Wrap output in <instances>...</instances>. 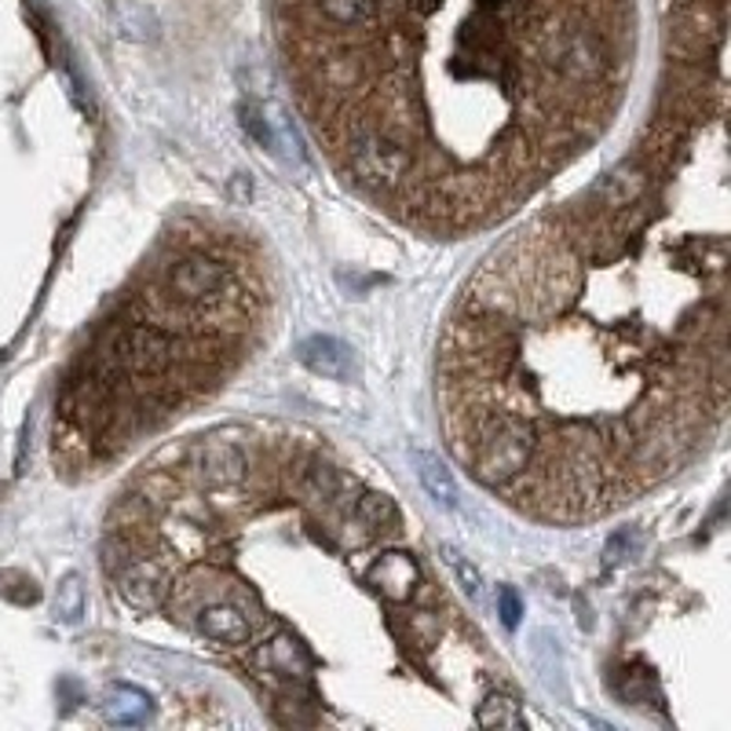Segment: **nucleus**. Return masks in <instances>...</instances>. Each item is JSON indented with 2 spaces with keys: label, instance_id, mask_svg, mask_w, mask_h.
Segmentation results:
<instances>
[{
  "label": "nucleus",
  "instance_id": "39448f33",
  "mask_svg": "<svg viewBox=\"0 0 731 731\" xmlns=\"http://www.w3.org/2000/svg\"><path fill=\"white\" fill-rule=\"evenodd\" d=\"M114 585H117V593H122V599L128 607L150 615V610H158L161 604H165L169 585H172V571L161 560H155V556L136 552L133 560L122 563L114 571Z\"/></svg>",
  "mask_w": 731,
  "mask_h": 731
},
{
  "label": "nucleus",
  "instance_id": "f03ea898",
  "mask_svg": "<svg viewBox=\"0 0 731 731\" xmlns=\"http://www.w3.org/2000/svg\"><path fill=\"white\" fill-rule=\"evenodd\" d=\"M465 424H468V446L465 461H472L476 476L487 487H509L527 472L538 450L534 429L523 418L509 410H490V407H461Z\"/></svg>",
  "mask_w": 731,
  "mask_h": 731
},
{
  "label": "nucleus",
  "instance_id": "4468645a",
  "mask_svg": "<svg viewBox=\"0 0 731 731\" xmlns=\"http://www.w3.org/2000/svg\"><path fill=\"white\" fill-rule=\"evenodd\" d=\"M352 516L363 523L366 534H388L399 527V509L388 494H374V490H363L352 509Z\"/></svg>",
  "mask_w": 731,
  "mask_h": 731
},
{
  "label": "nucleus",
  "instance_id": "f3484780",
  "mask_svg": "<svg viewBox=\"0 0 731 731\" xmlns=\"http://www.w3.org/2000/svg\"><path fill=\"white\" fill-rule=\"evenodd\" d=\"M443 556H446V563H450V571L457 574V582H461V589L468 593V599H476V604H479V599H483V578H479V571L465 560L461 552L450 549V545L443 549Z\"/></svg>",
  "mask_w": 731,
  "mask_h": 731
},
{
  "label": "nucleus",
  "instance_id": "dca6fc26",
  "mask_svg": "<svg viewBox=\"0 0 731 731\" xmlns=\"http://www.w3.org/2000/svg\"><path fill=\"white\" fill-rule=\"evenodd\" d=\"M84 615V585L78 574H67L56 589V618L67 626H78Z\"/></svg>",
  "mask_w": 731,
  "mask_h": 731
},
{
  "label": "nucleus",
  "instance_id": "9b49d317",
  "mask_svg": "<svg viewBox=\"0 0 731 731\" xmlns=\"http://www.w3.org/2000/svg\"><path fill=\"white\" fill-rule=\"evenodd\" d=\"M198 629L224 648H242L253 637V621L242 615L238 604H205L198 607Z\"/></svg>",
  "mask_w": 731,
  "mask_h": 731
},
{
  "label": "nucleus",
  "instance_id": "a211bd4d",
  "mask_svg": "<svg viewBox=\"0 0 731 731\" xmlns=\"http://www.w3.org/2000/svg\"><path fill=\"white\" fill-rule=\"evenodd\" d=\"M410 637L421 643V648H432L435 637H439V618L432 610H413L410 615Z\"/></svg>",
  "mask_w": 731,
  "mask_h": 731
},
{
  "label": "nucleus",
  "instance_id": "1a4fd4ad",
  "mask_svg": "<svg viewBox=\"0 0 731 731\" xmlns=\"http://www.w3.org/2000/svg\"><path fill=\"white\" fill-rule=\"evenodd\" d=\"M366 582L374 585L385 599H391V604H407V599L418 596L421 567L407 552H385V556H377V560L369 563Z\"/></svg>",
  "mask_w": 731,
  "mask_h": 731
},
{
  "label": "nucleus",
  "instance_id": "6e6552de",
  "mask_svg": "<svg viewBox=\"0 0 731 731\" xmlns=\"http://www.w3.org/2000/svg\"><path fill=\"white\" fill-rule=\"evenodd\" d=\"M643 191H648V169H643V161H626V165H618L610 176H604L589 191L585 205L589 213L596 216H615L621 209H629V205H637L643 198Z\"/></svg>",
  "mask_w": 731,
  "mask_h": 731
},
{
  "label": "nucleus",
  "instance_id": "20e7f679",
  "mask_svg": "<svg viewBox=\"0 0 731 731\" xmlns=\"http://www.w3.org/2000/svg\"><path fill=\"white\" fill-rule=\"evenodd\" d=\"M165 297L172 308L183 311H224L235 308L238 286L235 275L220 260L205 253H187L165 271Z\"/></svg>",
  "mask_w": 731,
  "mask_h": 731
},
{
  "label": "nucleus",
  "instance_id": "ddd939ff",
  "mask_svg": "<svg viewBox=\"0 0 731 731\" xmlns=\"http://www.w3.org/2000/svg\"><path fill=\"white\" fill-rule=\"evenodd\" d=\"M150 695L133 684H114L103 698V713L111 724H144L150 717Z\"/></svg>",
  "mask_w": 731,
  "mask_h": 731
},
{
  "label": "nucleus",
  "instance_id": "f8f14e48",
  "mask_svg": "<svg viewBox=\"0 0 731 731\" xmlns=\"http://www.w3.org/2000/svg\"><path fill=\"white\" fill-rule=\"evenodd\" d=\"M410 457H413V468H418L421 487L429 490V494H432L435 501H439L443 509H457V505H461V498H457V483H454L450 468H446V465L439 461V457H435L432 450H424V446H413Z\"/></svg>",
  "mask_w": 731,
  "mask_h": 731
},
{
  "label": "nucleus",
  "instance_id": "9d476101",
  "mask_svg": "<svg viewBox=\"0 0 731 731\" xmlns=\"http://www.w3.org/2000/svg\"><path fill=\"white\" fill-rule=\"evenodd\" d=\"M300 363L311 369V374L319 377H330V380H352L355 374V358H352V347L344 341H336V336H322L315 333L308 341L300 344Z\"/></svg>",
  "mask_w": 731,
  "mask_h": 731
},
{
  "label": "nucleus",
  "instance_id": "2eb2a0df",
  "mask_svg": "<svg viewBox=\"0 0 731 731\" xmlns=\"http://www.w3.org/2000/svg\"><path fill=\"white\" fill-rule=\"evenodd\" d=\"M479 728H527V713L519 709L516 698L509 695H487L483 703H479Z\"/></svg>",
  "mask_w": 731,
  "mask_h": 731
},
{
  "label": "nucleus",
  "instance_id": "6ab92c4d",
  "mask_svg": "<svg viewBox=\"0 0 731 731\" xmlns=\"http://www.w3.org/2000/svg\"><path fill=\"white\" fill-rule=\"evenodd\" d=\"M498 615H501V621H505L509 629H516V626H519L523 604H519L516 589H509V585H501V589H498Z\"/></svg>",
  "mask_w": 731,
  "mask_h": 731
},
{
  "label": "nucleus",
  "instance_id": "423d86ee",
  "mask_svg": "<svg viewBox=\"0 0 731 731\" xmlns=\"http://www.w3.org/2000/svg\"><path fill=\"white\" fill-rule=\"evenodd\" d=\"M191 468L198 472L202 487L231 490L249 476V457H245L242 443L213 435V439H202L198 446H194V465Z\"/></svg>",
  "mask_w": 731,
  "mask_h": 731
},
{
  "label": "nucleus",
  "instance_id": "f257e3e1",
  "mask_svg": "<svg viewBox=\"0 0 731 731\" xmlns=\"http://www.w3.org/2000/svg\"><path fill=\"white\" fill-rule=\"evenodd\" d=\"M278 26L308 106L341 139H407L432 92L505 111L527 147L582 133L626 67L629 0H278ZM413 150V147H410Z\"/></svg>",
  "mask_w": 731,
  "mask_h": 731
},
{
  "label": "nucleus",
  "instance_id": "0eeeda50",
  "mask_svg": "<svg viewBox=\"0 0 731 731\" xmlns=\"http://www.w3.org/2000/svg\"><path fill=\"white\" fill-rule=\"evenodd\" d=\"M253 665L260 676H267L271 684H308L311 676V659L308 651L300 648L293 632H275L271 640H264L253 654Z\"/></svg>",
  "mask_w": 731,
  "mask_h": 731
},
{
  "label": "nucleus",
  "instance_id": "7ed1b4c3",
  "mask_svg": "<svg viewBox=\"0 0 731 731\" xmlns=\"http://www.w3.org/2000/svg\"><path fill=\"white\" fill-rule=\"evenodd\" d=\"M341 150H344V172L369 191H396L418 169V155L402 139L377 133V128L347 133L341 139Z\"/></svg>",
  "mask_w": 731,
  "mask_h": 731
}]
</instances>
